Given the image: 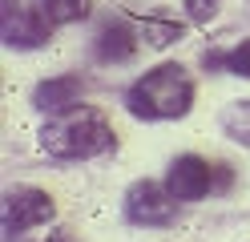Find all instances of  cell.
<instances>
[{
    "label": "cell",
    "mask_w": 250,
    "mask_h": 242,
    "mask_svg": "<svg viewBox=\"0 0 250 242\" xmlns=\"http://www.w3.org/2000/svg\"><path fill=\"white\" fill-rule=\"evenodd\" d=\"M77 97H81V77H57V81L37 85L33 101H37V109H44V113H61V109L77 105Z\"/></svg>",
    "instance_id": "cell-7"
},
{
    "label": "cell",
    "mask_w": 250,
    "mask_h": 242,
    "mask_svg": "<svg viewBox=\"0 0 250 242\" xmlns=\"http://www.w3.org/2000/svg\"><path fill=\"white\" fill-rule=\"evenodd\" d=\"M166 190L174 194L178 202H198V198H206V194L214 190V170H210V161H202V157H194V154L178 157L174 166H169Z\"/></svg>",
    "instance_id": "cell-6"
},
{
    "label": "cell",
    "mask_w": 250,
    "mask_h": 242,
    "mask_svg": "<svg viewBox=\"0 0 250 242\" xmlns=\"http://www.w3.org/2000/svg\"><path fill=\"white\" fill-rule=\"evenodd\" d=\"M137 53V41H133V32L125 28V24H109L101 28V37H97V57L109 65V61H129Z\"/></svg>",
    "instance_id": "cell-8"
},
{
    "label": "cell",
    "mask_w": 250,
    "mask_h": 242,
    "mask_svg": "<svg viewBox=\"0 0 250 242\" xmlns=\"http://www.w3.org/2000/svg\"><path fill=\"white\" fill-rule=\"evenodd\" d=\"M146 37H149V44H174L178 37H182V24H174V21H158V16H149L146 21Z\"/></svg>",
    "instance_id": "cell-12"
},
{
    "label": "cell",
    "mask_w": 250,
    "mask_h": 242,
    "mask_svg": "<svg viewBox=\"0 0 250 242\" xmlns=\"http://www.w3.org/2000/svg\"><path fill=\"white\" fill-rule=\"evenodd\" d=\"M182 4H186V12H190V21H210L218 0H182Z\"/></svg>",
    "instance_id": "cell-13"
},
{
    "label": "cell",
    "mask_w": 250,
    "mask_h": 242,
    "mask_svg": "<svg viewBox=\"0 0 250 242\" xmlns=\"http://www.w3.org/2000/svg\"><path fill=\"white\" fill-rule=\"evenodd\" d=\"M44 8L57 24H73V21H85L89 16V0H44Z\"/></svg>",
    "instance_id": "cell-11"
},
{
    "label": "cell",
    "mask_w": 250,
    "mask_h": 242,
    "mask_svg": "<svg viewBox=\"0 0 250 242\" xmlns=\"http://www.w3.org/2000/svg\"><path fill=\"white\" fill-rule=\"evenodd\" d=\"M178 214V198L158 182H133L125 194V218L137 226H166Z\"/></svg>",
    "instance_id": "cell-4"
},
{
    "label": "cell",
    "mask_w": 250,
    "mask_h": 242,
    "mask_svg": "<svg viewBox=\"0 0 250 242\" xmlns=\"http://www.w3.org/2000/svg\"><path fill=\"white\" fill-rule=\"evenodd\" d=\"M222 129L234 141H250V101H234L222 113Z\"/></svg>",
    "instance_id": "cell-10"
},
{
    "label": "cell",
    "mask_w": 250,
    "mask_h": 242,
    "mask_svg": "<svg viewBox=\"0 0 250 242\" xmlns=\"http://www.w3.org/2000/svg\"><path fill=\"white\" fill-rule=\"evenodd\" d=\"M53 198L44 190H33V186H21L4 198V234H24L33 226L49 222L53 218Z\"/></svg>",
    "instance_id": "cell-5"
},
{
    "label": "cell",
    "mask_w": 250,
    "mask_h": 242,
    "mask_svg": "<svg viewBox=\"0 0 250 242\" xmlns=\"http://www.w3.org/2000/svg\"><path fill=\"white\" fill-rule=\"evenodd\" d=\"M214 65H222V69L238 73V77H250V41H242L230 53H206V69H214Z\"/></svg>",
    "instance_id": "cell-9"
},
{
    "label": "cell",
    "mask_w": 250,
    "mask_h": 242,
    "mask_svg": "<svg viewBox=\"0 0 250 242\" xmlns=\"http://www.w3.org/2000/svg\"><path fill=\"white\" fill-rule=\"evenodd\" d=\"M53 16L44 0H4L0 4V32L8 48H41L53 32Z\"/></svg>",
    "instance_id": "cell-3"
},
{
    "label": "cell",
    "mask_w": 250,
    "mask_h": 242,
    "mask_svg": "<svg viewBox=\"0 0 250 242\" xmlns=\"http://www.w3.org/2000/svg\"><path fill=\"white\" fill-rule=\"evenodd\" d=\"M133 117L142 121H169V117H186L194 105V81L182 65H158L149 69L142 81H133L125 93Z\"/></svg>",
    "instance_id": "cell-2"
},
{
    "label": "cell",
    "mask_w": 250,
    "mask_h": 242,
    "mask_svg": "<svg viewBox=\"0 0 250 242\" xmlns=\"http://www.w3.org/2000/svg\"><path fill=\"white\" fill-rule=\"evenodd\" d=\"M41 145H44V154L65 157V161L97 157V154H105L113 145V125L93 105H69V109H61V113H53L44 121Z\"/></svg>",
    "instance_id": "cell-1"
}]
</instances>
